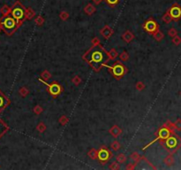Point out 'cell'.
Wrapping results in <instances>:
<instances>
[{
  "mask_svg": "<svg viewBox=\"0 0 181 170\" xmlns=\"http://www.w3.org/2000/svg\"><path fill=\"white\" fill-rule=\"evenodd\" d=\"M173 42H174L175 44H179V43L181 42V39L179 37V36H176V37L173 39Z\"/></svg>",
  "mask_w": 181,
  "mask_h": 170,
  "instance_id": "cell-15",
  "label": "cell"
},
{
  "mask_svg": "<svg viewBox=\"0 0 181 170\" xmlns=\"http://www.w3.org/2000/svg\"><path fill=\"white\" fill-rule=\"evenodd\" d=\"M171 20H172L171 16H170V15L169 14V13L167 12V14H166L165 15H164V21H165L166 23H169V22H170V21Z\"/></svg>",
  "mask_w": 181,
  "mask_h": 170,
  "instance_id": "cell-13",
  "label": "cell"
},
{
  "mask_svg": "<svg viewBox=\"0 0 181 170\" xmlns=\"http://www.w3.org/2000/svg\"><path fill=\"white\" fill-rule=\"evenodd\" d=\"M103 66L106 67V68H110V69L112 71V74H113L115 76H117V77L122 76V75L124 74V73H125V68H124V67H123L121 64H119V63H117V64H115V65L112 66V67L108 66V65H104V64H103Z\"/></svg>",
  "mask_w": 181,
  "mask_h": 170,
  "instance_id": "cell-3",
  "label": "cell"
},
{
  "mask_svg": "<svg viewBox=\"0 0 181 170\" xmlns=\"http://www.w3.org/2000/svg\"><path fill=\"white\" fill-rule=\"evenodd\" d=\"M12 15L15 19V20L17 21V23L21 22L25 19L26 9L24 8V6L20 2H17L14 5L13 9H12Z\"/></svg>",
  "mask_w": 181,
  "mask_h": 170,
  "instance_id": "cell-1",
  "label": "cell"
},
{
  "mask_svg": "<svg viewBox=\"0 0 181 170\" xmlns=\"http://www.w3.org/2000/svg\"><path fill=\"white\" fill-rule=\"evenodd\" d=\"M6 130H7V127L0 121V137H1Z\"/></svg>",
  "mask_w": 181,
  "mask_h": 170,
  "instance_id": "cell-12",
  "label": "cell"
},
{
  "mask_svg": "<svg viewBox=\"0 0 181 170\" xmlns=\"http://www.w3.org/2000/svg\"><path fill=\"white\" fill-rule=\"evenodd\" d=\"M165 140V144L170 150H175L179 146V140L175 136H170Z\"/></svg>",
  "mask_w": 181,
  "mask_h": 170,
  "instance_id": "cell-5",
  "label": "cell"
},
{
  "mask_svg": "<svg viewBox=\"0 0 181 170\" xmlns=\"http://www.w3.org/2000/svg\"><path fill=\"white\" fill-rule=\"evenodd\" d=\"M170 36H174V35H176V31L174 30V28H172V30L170 31Z\"/></svg>",
  "mask_w": 181,
  "mask_h": 170,
  "instance_id": "cell-17",
  "label": "cell"
},
{
  "mask_svg": "<svg viewBox=\"0 0 181 170\" xmlns=\"http://www.w3.org/2000/svg\"><path fill=\"white\" fill-rule=\"evenodd\" d=\"M40 81H42V80L40 79ZM42 82L43 83L47 84V83H44L43 81H42ZM48 86H49V90H50V92H51L52 95H57V94H59V92L61 91V88H60V86H59L58 84L53 83V84L48 85Z\"/></svg>",
  "mask_w": 181,
  "mask_h": 170,
  "instance_id": "cell-10",
  "label": "cell"
},
{
  "mask_svg": "<svg viewBox=\"0 0 181 170\" xmlns=\"http://www.w3.org/2000/svg\"><path fill=\"white\" fill-rule=\"evenodd\" d=\"M104 59V54L103 52H100V51H94L91 53V60L95 61L97 63H102Z\"/></svg>",
  "mask_w": 181,
  "mask_h": 170,
  "instance_id": "cell-6",
  "label": "cell"
},
{
  "mask_svg": "<svg viewBox=\"0 0 181 170\" xmlns=\"http://www.w3.org/2000/svg\"><path fill=\"white\" fill-rule=\"evenodd\" d=\"M1 24L3 25V27L5 28V29L7 30H14L16 25H17V21L15 20L13 16H6L2 20Z\"/></svg>",
  "mask_w": 181,
  "mask_h": 170,
  "instance_id": "cell-2",
  "label": "cell"
},
{
  "mask_svg": "<svg viewBox=\"0 0 181 170\" xmlns=\"http://www.w3.org/2000/svg\"><path fill=\"white\" fill-rule=\"evenodd\" d=\"M170 136V130L168 129L167 128H162L159 130V132H158V137H157V138H156L155 141H156V140H158V139L165 140V139H167Z\"/></svg>",
  "mask_w": 181,
  "mask_h": 170,
  "instance_id": "cell-7",
  "label": "cell"
},
{
  "mask_svg": "<svg viewBox=\"0 0 181 170\" xmlns=\"http://www.w3.org/2000/svg\"><path fill=\"white\" fill-rule=\"evenodd\" d=\"M110 5H116L117 4H118L119 0H105Z\"/></svg>",
  "mask_w": 181,
  "mask_h": 170,
  "instance_id": "cell-14",
  "label": "cell"
},
{
  "mask_svg": "<svg viewBox=\"0 0 181 170\" xmlns=\"http://www.w3.org/2000/svg\"><path fill=\"white\" fill-rule=\"evenodd\" d=\"M98 159H100V161L102 162H104V161H107L110 158V153L107 149H101L99 150L98 152Z\"/></svg>",
  "mask_w": 181,
  "mask_h": 170,
  "instance_id": "cell-8",
  "label": "cell"
},
{
  "mask_svg": "<svg viewBox=\"0 0 181 170\" xmlns=\"http://www.w3.org/2000/svg\"><path fill=\"white\" fill-rule=\"evenodd\" d=\"M144 28L145 29L147 30V31H149V32H155L157 28H158V26H157V24H156V22L153 20H149V21H147L146 22V24H145V26H144Z\"/></svg>",
  "mask_w": 181,
  "mask_h": 170,
  "instance_id": "cell-9",
  "label": "cell"
},
{
  "mask_svg": "<svg viewBox=\"0 0 181 170\" xmlns=\"http://www.w3.org/2000/svg\"><path fill=\"white\" fill-rule=\"evenodd\" d=\"M93 1H95V3H99V2H101V1H103V0H93Z\"/></svg>",
  "mask_w": 181,
  "mask_h": 170,
  "instance_id": "cell-18",
  "label": "cell"
},
{
  "mask_svg": "<svg viewBox=\"0 0 181 170\" xmlns=\"http://www.w3.org/2000/svg\"><path fill=\"white\" fill-rule=\"evenodd\" d=\"M176 126H177V128L179 130H181V120H179L177 122H176Z\"/></svg>",
  "mask_w": 181,
  "mask_h": 170,
  "instance_id": "cell-16",
  "label": "cell"
},
{
  "mask_svg": "<svg viewBox=\"0 0 181 170\" xmlns=\"http://www.w3.org/2000/svg\"><path fill=\"white\" fill-rule=\"evenodd\" d=\"M169 14L171 16L172 19L178 20L181 18V6L178 4H174L170 8V10L168 11Z\"/></svg>",
  "mask_w": 181,
  "mask_h": 170,
  "instance_id": "cell-4",
  "label": "cell"
},
{
  "mask_svg": "<svg viewBox=\"0 0 181 170\" xmlns=\"http://www.w3.org/2000/svg\"><path fill=\"white\" fill-rule=\"evenodd\" d=\"M6 99H5V97L0 92V110H2L5 106V105H6Z\"/></svg>",
  "mask_w": 181,
  "mask_h": 170,
  "instance_id": "cell-11",
  "label": "cell"
}]
</instances>
